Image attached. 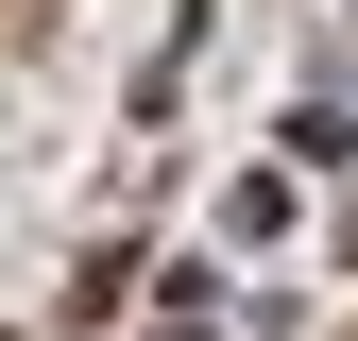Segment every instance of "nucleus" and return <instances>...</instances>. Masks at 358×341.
Instances as JSON below:
<instances>
[{"mask_svg":"<svg viewBox=\"0 0 358 341\" xmlns=\"http://www.w3.org/2000/svg\"><path fill=\"white\" fill-rule=\"evenodd\" d=\"M52 17H69V0H0V34H52Z\"/></svg>","mask_w":358,"mask_h":341,"instance_id":"1","label":"nucleus"}]
</instances>
